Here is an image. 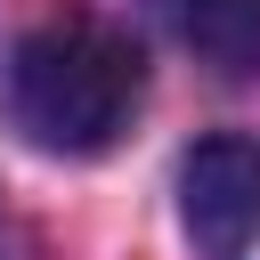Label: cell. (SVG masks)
<instances>
[{
    "instance_id": "obj_1",
    "label": "cell",
    "mask_w": 260,
    "mask_h": 260,
    "mask_svg": "<svg viewBox=\"0 0 260 260\" xmlns=\"http://www.w3.org/2000/svg\"><path fill=\"white\" fill-rule=\"evenodd\" d=\"M146 65L98 16H49L8 57V114L41 154H106L138 114Z\"/></svg>"
},
{
    "instance_id": "obj_2",
    "label": "cell",
    "mask_w": 260,
    "mask_h": 260,
    "mask_svg": "<svg viewBox=\"0 0 260 260\" xmlns=\"http://www.w3.org/2000/svg\"><path fill=\"white\" fill-rule=\"evenodd\" d=\"M179 219L203 260H244L260 236V138H195L179 162Z\"/></svg>"
},
{
    "instance_id": "obj_3",
    "label": "cell",
    "mask_w": 260,
    "mask_h": 260,
    "mask_svg": "<svg viewBox=\"0 0 260 260\" xmlns=\"http://www.w3.org/2000/svg\"><path fill=\"white\" fill-rule=\"evenodd\" d=\"M162 16L203 65L260 73V0H162Z\"/></svg>"
}]
</instances>
